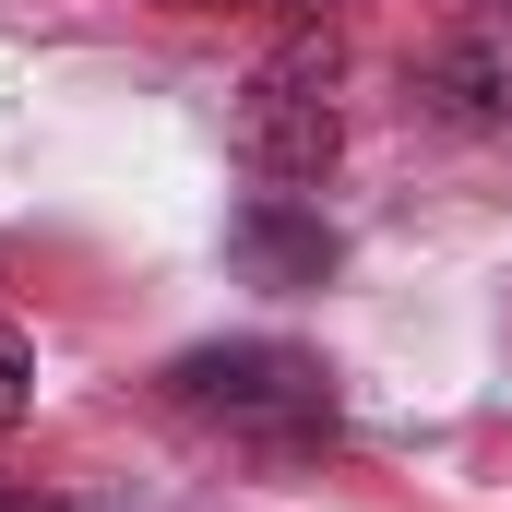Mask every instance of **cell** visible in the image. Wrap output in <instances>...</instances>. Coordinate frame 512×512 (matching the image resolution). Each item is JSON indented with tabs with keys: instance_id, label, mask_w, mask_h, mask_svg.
<instances>
[{
	"instance_id": "1",
	"label": "cell",
	"mask_w": 512,
	"mask_h": 512,
	"mask_svg": "<svg viewBox=\"0 0 512 512\" xmlns=\"http://www.w3.org/2000/svg\"><path fill=\"white\" fill-rule=\"evenodd\" d=\"M155 405L227 453H334L346 405H334V370L286 334H227V346H179L155 370Z\"/></svg>"
},
{
	"instance_id": "2",
	"label": "cell",
	"mask_w": 512,
	"mask_h": 512,
	"mask_svg": "<svg viewBox=\"0 0 512 512\" xmlns=\"http://www.w3.org/2000/svg\"><path fill=\"white\" fill-rule=\"evenodd\" d=\"M334 84H346L334 24H298V36H286V48L251 72V96H239V155H251L262 191H310V179L334 167V143H346Z\"/></svg>"
},
{
	"instance_id": "3",
	"label": "cell",
	"mask_w": 512,
	"mask_h": 512,
	"mask_svg": "<svg viewBox=\"0 0 512 512\" xmlns=\"http://www.w3.org/2000/svg\"><path fill=\"white\" fill-rule=\"evenodd\" d=\"M429 84L465 120H512V0H441L429 12Z\"/></svg>"
},
{
	"instance_id": "4",
	"label": "cell",
	"mask_w": 512,
	"mask_h": 512,
	"mask_svg": "<svg viewBox=\"0 0 512 512\" xmlns=\"http://www.w3.org/2000/svg\"><path fill=\"white\" fill-rule=\"evenodd\" d=\"M227 251L251 262L262 286H322V274H334V227H322L298 191H251L239 227H227Z\"/></svg>"
},
{
	"instance_id": "5",
	"label": "cell",
	"mask_w": 512,
	"mask_h": 512,
	"mask_svg": "<svg viewBox=\"0 0 512 512\" xmlns=\"http://www.w3.org/2000/svg\"><path fill=\"white\" fill-rule=\"evenodd\" d=\"M24 405H36V358H24V334L0 322V429H24Z\"/></svg>"
},
{
	"instance_id": "6",
	"label": "cell",
	"mask_w": 512,
	"mask_h": 512,
	"mask_svg": "<svg viewBox=\"0 0 512 512\" xmlns=\"http://www.w3.org/2000/svg\"><path fill=\"white\" fill-rule=\"evenodd\" d=\"M167 12H286V24H322L334 0H167Z\"/></svg>"
},
{
	"instance_id": "7",
	"label": "cell",
	"mask_w": 512,
	"mask_h": 512,
	"mask_svg": "<svg viewBox=\"0 0 512 512\" xmlns=\"http://www.w3.org/2000/svg\"><path fill=\"white\" fill-rule=\"evenodd\" d=\"M0 512H48V501H24V489H0Z\"/></svg>"
}]
</instances>
